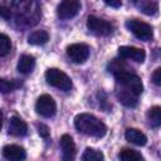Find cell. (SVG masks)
<instances>
[{
    "mask_svg": "<svg viewBox=\"0 0 161 161\" xmlns=\"http://www.w3.org/2000/svg\"><path fill=\"white\" fill-rule=\"evenodd\" d=\"M9 133L16 137L25 136L28 133V125L25 123L24 119H21L18 116H13L9 121Z\"/></svg>",
    "mask_w": 161,
    "mask_h": 161,
    "instance_id": "12",
    "label": "cell"
},
{
    "mask_svg": "<svg viewBox=\"0 0 161 161\" xmlns=\"http://www.w3.org/2000/svg\"><path fill=\"white\" fill-rule=\"evenodd\" d=\"M80 10V3L77 0H64L57 8V14L60 19L74 18Z\"/></svg>",
    "mask_w": 161,
    "mask_h": 161,
    "instance_id": "8",
    "label": "cell"
},
{
    "mask_svg": "<svg viewBox=\"0 0 161 161\" xmlns=\"http://www.w3.org/2000/svg\"><path fill=\"white\" fill-rule=\"evenodd\" d=\"M128 30H131V33L138 38L140 40H143V42H148L153 38V29L150 24L145 23V21H141V20H137V19H132V20H128L126 23Z\"/></svg>",
    "mask_w": 161,
    "mask_h": 161,
    "instance_id": "4",
    "label": "cell"
},
{
    "mask_svg": "<svg viewBox=\"0 0 161 161\" xmlns=\"http://www.w3.org/2000/svg\"><path fill=\"white\" fill-rule=\"evenodd\" d=\"M118 55L122 59H131L137 63H142L146 58V53L142 48H136V47H128L123 45L118 48Z\"/></svg>",
    "mask_w": 161,
    "mask_h": 161,
    "instance_id": "10",
    "label": "cell"
},
{
    "mask_svg": "<svg viewBox=\"0 0 161 161\" xmlns=\"http://www.w3.org/2000/svg\"><path fill=\"white\" fill-rule=\"evenodd\" d=\"M35 67V58L29 54H23L18 60V70L23 74H29Z\"/></svg>",
    "mask_w": 161,
    "mask_h": 161,
    "instance_id": "15",
    "label": "cell"
},
{
    "mask_svg": "<svg viewBox=\"0 0 161 161\" xmlns=\"http://www.w3.org/2000/svg\"><path fill=\"white\" fill-rule=\"evenodd\" d=\"M114 78L119 86L127 88L128 91H131L136 96H140L143 91V84H142L141 78L137 74H135L127 69L121 70L117 74H114Z\"/></svg>",
    "mask_w": 161,
    "mask_h": 161,
    "instance_id": "2",
    "label": "cell"
},
{
    "mask_svg": "<svg viewBox=\"0 0 161 161\" xmlns=\"http://www.w3.org/2000/svg\"><path fill=\"white\" fill-rule=\"evenodd\" d=\"M74 126L78 132L101 138L107 133V126L91 113H79L74 118Z\"/></svg>",
    "mask_w": 161,
    "mask_h": 161,
    "instance_id": "1",
    "label": "cell"
},
{
    "mask_svg": "<svg viewBox=\"0 0 161 161\" xmlns=\"http://www.w3.org/2000/svg\"><path fill=\"white\" fill-rule=\"evenodd\" d=\"M0 16H3L5 19H9L10 18V10L8 8H4L3 5H0Z\"/></svg>",
    "mask_w": 161,
    "mask_h": 161,
    "instance_id": "25",
    "label": "cell"
},
{
    "mask_svg": "<svg viewBox=\"0 0 161 161\" xmlns=\"http://www.w3.org/2000/svg\"><path fill=\"white\" fill-rule=\"evenodd\" d=\"M125 137L128 142L135 143L137 146H145L147 142V137L143 132H141L137 128H127L125 132Z\"/></svg>",
    "mask_w": 161,
    "mask_h": 161,
    "instance_id": "14",
    "label": "cell"
},
{
    "mask_svg": "<svg viewBox=\"0 0 161 161\" xmlns=\"http://www.w3.org/2000/svg\"><path fill=\"white\" fill-rule=\"evenodd\" d=\"M45 80L52 87L59 88L62 91H70L72 88V80L63 70L58 68H49L45 72Z\"/></svg>",
    "mask_w": 161,
    "mask_h": 161,
    "instance_id": "3",
    "label": "cell"
},
{
    "mask_svg": "<svg viewBox=\"0 0 161 161\" xmlns=\"http://www.w3.org/2000/svg\"><path fill=\"white\" fill-rule=\"evenodd\" d=\"M11 49V40L6 34L0 33V58L5 57L10 53Z\"/></svg>",
    "mask_w": 161,
    "mask_h": 161,
    "instance_id": "22",
    "label": "cell"
},
{
    "mask_svg": "<svg viewBox=\"0 0 161 161\" xmlns=\"http://www.w3.org/2000/svg\"><path fill=\"white\" fill-rule=\"evenodd\" d=\"M36 128H38V132H39L40 137H43V138H48L49 137L50 131H49L48 126H45L44 123H39V125H36Z\"/></svg>",
    "mask_w": 161,
    "mask_h": 161,
    "instance_id": "23",
    "label": "cell"
},
{
    "mask_svg": "<svg viewBox=\"0 0 161 161\" xmlns=\"http://www.w3.org/2000/svg\"><path fill=\"white\" fill-rule=\"evenodd\" d=\"M60 148H62V160L63 161H74L75 158V143L70 135H63L60 137Z\"/></svg>",
    "mask_w": 161,
    "mask_h": 161,
    "instance_id": "9",
    "label": "cell"
},
{
    "mask_svg": "<svg viewBox=\"0 0 161 161\" xmlns=\"http://www.w3.org/2000/svg\"><path fill=\"white\" fill-rule=\"evenodd\" d=\"M104 160V155L94 148L87 147L82 155V161H103Z\"/></svg>",
    "mask_w": 161,
    "mask_h": 161,
    "instance_id": "19",
    "label": "cell"
},
{
    "mask_svg": "<svg viewBox=\"0 0 161 161\" xmlns=\"http://www.w3.org/2000/svg\"><path fill=\"white\" fill-rule=\"evenodd\" d=\"M87 28L97 34V35H102V36H107L109 34H112L113 31V25L107 21V20H103V19H99L94 15H91L88 16L87 19Z\"/></svg>",
    "mask_w": 161,
    "mask_h": 161,
    "instance_id": "6",
    "label": "cell"
},
{
    "mask_svg": "<svg viewBox=\"0 0 161 161\" xmlns=\"http://www.w3.org/2000/svg\"><path fill=\"white\" fill-rule=\"evenodd\" d=\"M20 86V83L14 79V80H8L4 78H0V93H9L13 92L15 88H18Z\"/></svg>",
    "mask_w": 161,
    "mask_h": 161,
    "instance_id": "21",
    "label": "cell"
},
{
    "mask_svg": "<svg viewBox=\"0 0 161 161\" xmlns=\"http://www.w3.org/2000/svg\"><path fill=\"white\" fill-rule=\"evenodd\" d=\"M104 4L106 5H108V6H112V8H121L122 6V3L121 1H104Z\"/></svg>",
    "mask_w": 161,
    "mask_h": 161,
    "instance_id": "26",
    "label": "cell"
},
{
    "mask_svg": "<svg viewBox=\"0 0 161 161\" xmlns=\"http://www.w3.org/2000/svg\"><path fill=\"white\" fill-rule=\"evenodd\" d=\"M35 111L38 114H40L45 118H50L57 112L55 101L49 94H42L35 103Z\"/></svg>",
    "mask_w": 161,
    "mask_h": 161,
    "instance_id": "5",
    "label": "cell"
},
{
    "mask_svg": "<svg viewBox=\"0 0 161 161\" xmlns=\"http://www.w3.org/2000/svg\"><path fill=\"white\" fill-rule=\"evenodd\" d=\"M89 47L84 43H74L67 47V55L73 63H84L89 57Z\"/></svg>",
    "mask_w": 161,
    "mask_h": 161,
    "instance_id": "7",
    "label": "cell"
},
{
    "mask_svg": "<svg viewBox=\"0 0 161 161\" xmlns=\"http://www.w3.org/2000/svg\"><path fill=\"white\" fill-rule=\"evenodd\" d=\"M116 94H117V98H118V101L122 103V104H125L126 107H135L136 104H137V97L138 96H136V94H133L131 91H128L127 88H125V87H122V86H119L118 84V87L116 88Z\"/></svg>",
    "mask_w": 161,
    "mask_h": 161,
    "instance_id": "13",
    "label": "cell"
},
{
    "mask_svg": "<svg viewBox=\"0 0 161 161\" xmlns=\"http://www.w3.org/2000/svg\"><path fill=\"white\" fill-rule=\"evenodd\" d=\"M1 127H3V112L0 111V130H1Z\"/></svg>",
    "mask_w": 161,
    "mask_h": 161,
    "instance_id": "27",
    "label": "cell"
},
{
    "mask_svg": "<svg viewBox=\"0 0 161 161\" xmlns=\"http://www.w3.org/2000/svg\"><path fill=\"white\" fill-rule=\"evenodd\" d=\"M152 80L156 86H160L161 84V68H156L153 74H152Z\"/></svg>",
    "mask_w": 161,
    "mask_h": 161,
    "instance_id": "24",
    "label": "cell"
},
{
    "mask_svg": "<svg viewBox=\"0 0 161 161\" xmlns=\"http://www.w3.org/2000/svg\"><path fill=\"white\" fill-rule=\"evenodd\" d=\"M49 40V34L45 30H34L28 35V43L31 45H43Z\"/></svg>",
    "mask_w": 161,
    "mask_h": 161,
    "instance_id": "16",
    "label": "cell"
},
{
    "mask_svg": "<svg viewBox=\"0 0 161 161\" xmlns=\"http://www.w3.org/2000/svg\"><path fill=\"white\" fill-rule=\"evenodd\" d=\"M118 158L121 161H145L143 156L132 148H122L118 153Z\"/></svg>",
    "mask_w": 161,
    "mask_h": 161,
    "instance_id": "17",
    "label": "cell"
},
{
    "mask_svg": "<svg viewBox=\"0 0 161 161\" xmlns=\"http://www.w3.org/2000/svg\"><path fill=\"white\" fill-rule=\"evenodd\" d=\"M3 156L8 161H24L26 157V151L18 145H6L3 148Z\"/></svg>",
    "mask_w": 161,
    "mask_h": 161,
    "instance_id": "11",
    "label": "cell"
},
{
    "mask_svg": "<svg viewBox=\"0 0 161 161\" xmlns=\"http://www.w3.org/2000/svg\"><path fill=\"white\" fill-rule=\"evenodd\" d=\"M147 119L152 127H158L161 125V107L153 106L147 112Z\"/></svg>",
    "mask_w": 161,
    "mask_h": 161,
    "instance_id": "18",
    "label": "cell"
},
{
    "mask_svg": "<svg viewBox=\"0 0 161 161\" xmlns=\"http://www.w3.org/2000/svg\"><path fill=\"white\" fill-rule=\"evenodd\" d=\"M137 5L140 6L141 11L147 15H153L158 10V4L155 1H141V3H137Z\"/></svg>",
    "mask_w": 161,
    "mask_h": 161,
    "instance_id": "20",
    "label": "cell"
}]
</instances>
